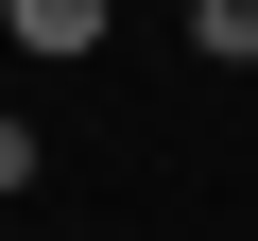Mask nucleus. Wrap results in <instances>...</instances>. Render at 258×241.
<instances>
[{"mask_svg": "<svg viewBox=\"0 0 258 241\" xmlns=\"http://www.w3.org/2000/svg\"><path fill=\"white\" fill-rule=\"evenodd\" d=\"M189 35H207V69H258V0H189Z\"/></svg>", "mask_w": 258, "mask_h": 241, "instance_id": "2", "label": "nucleus"}, {"mask_svg": "<svg viewBox=\"0 0 258 241\" xmlns=\"http://www.w3.org/2000/svg\"><path fill=\"white\" fill-rule=\"evenodd\" d=\"M172 18H189V0H172Z\"/></svg>", "mask_w": 258, "mask_h": 241, "instance_id": "4", "label": "nucleus"}, {"mask_svg": "<svg viewBox=\"0 0 258 241\" xmlns=\"http://www.w3.org/2000/svg\"><path fill=\"white\" fill-rule=\"evenodd\" d=\"M18 172H35V120H0V190H18Z\"/></svg>", "mask_w": 258, "mask_h": 241, "instance_id": "3", "label": "nucleus"}, {"mask_svg": "<svg viewBox=\"0 0 258 241\" xmlns=\"http://www.w3.org/2000/svg\"><path fill=\"white\" fill-rule=\"evenodd\" d=\"M103 18H120V0H0L18 52H103Z\"/></svg>", "mask_w": 258, "mask_h": 241, "instance_id": "1", "label": "nucleus"}]
</instances>
